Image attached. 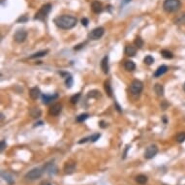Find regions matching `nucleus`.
<instances>
[{"label":"nucleus","instance_id":"obj_1","mask_svg":"<svg viewBox=\"0 0 185 185\" xmlns=\"http://www.w3.org/2000/svg\"><path fill=\"white\" fill-rule=\"evenodd\" d=\"M54 22L58 28L68 30V29H72L73 27H75L77 22H78V20H77V18L73 17V16L62 15L55 18Z\"/></svg>","mask_w":185,"mask_h":185},{"label":"nucleus","instance_id":"obj_2","mask_svg":"<svg viewBox=\"0 0 185 185\" xmlns=\"http://www.w3.org/2000/svg\"><path fill=\"white\" fill-rule=\"evenodd\" d=\"M181 7V2L179 0H165L163 3V8L166 12L173 13L179 10Z\"/></svg>","mask_w":185,"mask_h":185},{"label":"nucleus","instance_id":"obj_3","mask_svg":"<svg viewBox=\"0 0 185 185\" xmlns=\"http://www.w3.org/2000/svg\"><path fill=\"white\" fill-rule=\"evenodd\" d=\"M51 11H52V4H49V3L45 4V5H43V6L41 7V9L36 13L34 18H35V20L44 22V20L47 18V16H49V12H51Z\"/></svg>","mask_w":185,"mask_h":185},{"label":"nucleus","instance_id":"obj_4","mask_svg":"<svg viewBox=\"0 0 185 185\" xmlns=\"http://www.w3.org/2000/svg\"><path fill=\"white\" fill-rule=\"evenodd\" d=\"M144 89V83L139 80H135L132 81L131 85H130V91L132 94L134 95H138Z\"/></svg>","mask_w":185,"mask_h":185},{"label":"nucleus","instance_id":"obj_5","mask_svg":"<svg viewBox=\"0 0 185 185\" xmlns=\"http://www.w3.org/2000/svg\"><path fill=\"white\" fill-rule=\"evenodd\" d=\"M43 173V171L39 168H35L33 170L29 171L27 173L25 174V178L28 180H36V179L40 178Z\"/></svg>","mask_w":185,"mask_h":185},{"label":"nucleus","instance_id":"obj_6","mask_svg":"<svg viewBox=\"0 0 185 185\" xmlns=\"http://www.w3.org/2000/svg\"><path fill=\"white\" fill-rule=\"evenodd\" d=\"M105 33V29L103 27H96L94 28L91 32H89L88 34V39L90 40H99L100 38H102L103 35Z\"/></svg>","mask_w":185,"mask_h":185},{"label":"nucleus","instance_id":"obj_7","mask_svg":"<svg viewBox=\"0 0 185 185\" xmlns=\"http://www.w3.org/2000/svg\"><path fill=\"white\" fill-rule=\"evenodd\" d=\"M158 153V148L156 145H150V146L147 147L144 151V158L145 159H152L153 157H155Z\"/></svg>","mask_w":185,"mask_h":185},{"label":"nucleus","instance_id":"obj_8","mask_svg":"<svg viewBox=\"0 0 185 185\" xmlns=\"http://www.w3.org/2000/svg\"><path fill=\"white\" fill-rule=\"evenodd\" d=\"M26 38H27V32L25 30H22V29L16 31V33L14 34V40L17 43H23L26 40Z\"/></svg>","mask_w":185,"mask_h":185},{"label":"nucleus","instance_id":"obj_9","mask_svg":"<svg viewBox=\"0 0 185 185\" xmlns=\"http://www.w3.org/2000/svg\"><path fill=\"white\" fill-rule=\"evenodd\" d=\"M44 169H45V171H46V173H49V176H54V174L57 173V171H58L57 167L54 163H47L44 167Z\"/></svg>","mask_w":185,"mask_h":185},{"label":"nucleus","instance_id":"obj_10","mask_svg":"<svg viewBox=\"0 0 185 185\" xmlns=\"http://www.w3.org/2000/svg\"><path fill=\"white\" fill-rule=\"evenodd\" d=\"M61 110H62L61 104H58V103H57V104L52 105V107L49 108V115H52V116H57L60 112H61Z\"/></svg>","mask_w":185,"mask_h":185},{"label":"nucleus","instance_id":"obj_11","mask_svg":"<svg viewBox=\"0 0 185 185\" xmlns=\"http://www.w3.org/2000/svg\"><path fill=\"white\" fill-rule=\"evenodd\" d=\"M91 9L95 14H100V13H102L103 11V5L101 2L95 0V1H93L91 3Z\"/></svg>","mask_w":185,"mask_h":185},{"label":"nucleus","instance_id":"obj_12","mask_svg":"<svg viewBox=\"0 0 185 185\" xmlns=\"http://www.w3.org/2000/svg\"><path fill=\"white\" fill-rule=\"evenodd\" d=\"M40 95H41V90L37 86L32 87V88L30 89V91H29V96H30V98L32 100H37L40 97Z\"/></svg>","mask_w":185,"mask_h":185},{"label":"nucleus","instance_id":"obj_13","mask_svg":"<svg viewBox=\"0 0 185 185\" xmlns=\"http://www.w3.org/2000/svg\"><path fill=\"white\" fill-rule=\"evenodd\" d=\"M101 69L104 74L109 73V57L108 56H104L101 60Z\"/></svg>","mask_w":185,"mask_h":185},{"label":"nucleus","instance_id":"obj_14","mask_svg":"<svg viewBox=\"0 0 185 185\" xmlns=\"http://www.w3.org/2000/svg\"><path fill=\"white\" fill-rule=\"evenodd\" d=\"M168 71V66L166 65H161L160 67L157 68V70L155 71L154 74H153V76H154V78H159L162 75H164L166 72Z\"/></svg>","mask_w":185,"mask_h":185},{"label":"nucleus","instance_id":"obj_15","mask_svg":"<svg viewBox=\"0 0 185 185\" xmlns=\"http://www.w3.org/2000/svg\"><path fill=\"white\" fill-rule=\"evenodd\" d=\"M58 98V94L55 93L54 95H47V94H43L42 95V101L44 104H49L51 101H54V99Z\"/></svg>","mask_w":185,"mask_h":185},{"label":"nucleus","instance_id":"obj_16","mask_svg":"<svg viewBox=\"0 0 185 185\" xmlns=\"http://www.w3.org/2000/svg\"><path fill=\"white\" fill-rule=\"evenodd\" d=\"M1 176L9 185H13L15 183V180H14V178H13V176L9 173H7V171H1Z\"/></svg>","mask_w":185,"mask_h":185},{"label":"nucleus","instance_id":"obj_17","mask_svg":"<svg viewBox=\"0 0 185 185\" xmlns=\"http://www.w3.org/2000/svg\"><path fill=\"white\" fill-rule=\"evenodd\" d=\"M137 54V47L134 46H131V45H128L125 47V54L127 56H135V54Z\"/></svg>","mask_w":185,"mask_h":185},{"label":"nucleus","instance_id":"obj_18","mask_svg":"<svg viewBox=\"0 0 185 185\" xmlns=\"http://www.w3.org/2000/svg\"><path fill=\"white\" fill-rule=\"evenodd\" d=\"M76 171V164L75 163H67L64 167V171L65 173L71 174Z\"/></svg>","mask_w":185,"mask_h":185},{"label":"nucleus","instance_id":"obj_19","mask_svg":"<svg viewBox=\"0 0 185 185\" xmlns=\"http://www.w3.org/2000/svg\"><path fill=\"white\" fill-rule=\"evenodd\" d=\"M124 68L128 72H133L136 69V64L132 60H126L125 63H124Z\"/></svg>","mask_w":185,"mask_h":185},{"label":"nucleus","instance_id":"obj_20","mask_svg":"<svg viewBox=\"0 0 185 185\" xmlns=\"http://www.w3.org/2000/svg\"><path fill=\"white\" fill-rule=\"evenodd\" d=\"M29 113H30L31 117H33V118H39L41 116V115H42V110L39 109V108L34 107V108H32V109L30 110Z\"/></svg>","mask_w":185,"mask_h":185},{"label":"nucleus","instance_id":"obj_21","mask_svg":"<svg viewBox=\"0 0 185 185\" xmlns=\"http://www.w3.org/2000/svg\"><path fill=\"white\" fill-rule=\"evenodd\" d=\"M104 87H105V91L107 92V94L109 95L110 97L112 96V84H110V81H106L104 83Z\"/></svg>","mask_w":185,"mask_h":185},{"label":"nucleus","instance_id":"obj_22","mask_svg":"<svg viewBox=\"0 0 185 185\" xmlns=\"http://www.w3.org/2000/svg\"><path fill=\"white\" fill-rule=\"evenodd\" d=\"M154 91L158 96H163L164 95V86L160 83H156L154 85Z\"/></svg>","mask_w":185,"mask_h":185},{"label":"nucleus","instance_id":"obj_23","mask_svg":"<svg viewBox=\"0 0 185 185\" xmlns=\"http://www.w3.org/2000/svg\"><path fill=\"white\" fill-rule=\"evenodd\" d=\"M174 23L176 24H185V12L174 18Z\"/></svg>","mask_w":185,"mask_h":185},{"label":"nucleus","instance_id":"obj_24","mask_svg":"<svg viewBox=\"0 0 185 185\" xmlns=\"http://www.w3.org/2000/svg\"><path fill=\"white\" fill-rule=\"evenodd\" d=\"M136 181L139 184H144L147 182V176H144V174H139V176H136Z\"/></svg>","mask_w":185,"mask_h":185},{"label":"nucleus","instance_id":"obj_25","mask_svg":"<svg viewBox=\"0 0 185 185\" xmlns=\"http://www.w3.org/2000/svg\"><path fill=\"white\" fill-rule=\"evenodd\" d=\"M49 52L47 49H45V51H41V52H35L32 55L30 56L31 59H34V58H38V57H43L45 55H47V54Z\"/></svg>","mask_w":185,"mask_h":185},{"label":"nucleus","instance_id":"obj_26","mask_svg":"<svg viewBox=\"0 0 185 185\" xmlns=\"http://www.w3.org/2000/svg\"><path fill=\"white\" fill-rule=\"evenodd\" d=\"M161 54H162V56L164 58H166V59H171V58L173 57V54L170 51H168V49H163V51H161Z\"/></svg>","mask_w":185,"mask_h":185},{"label":"nucleus","instance_id":"obj_27","mask_svg":"<svg viewBox=\"0 0 185 185\" xmlns=\"http://www.w3.org/2000/svg\"><path fill=\"white\" fill-rule=\"evenodd\" d=\"M88 116L89 115L88 113H81V115H80L79 116H77V122H79V123H81V122H83V121H85L87 118H88Z\"/></svg>","mask_w":185,"mask_h":185},{"label":"nucleus","instance_id":"obj_28","mask_svg":"<svg viewBox=\"0 0 185 185\" xmlns=\"http://www.w3.org/2000/svg\"><path fill=\"white\" fill-rule=\"evenodd\" d=\"M144 42L141 37H137V38L135 39V46L137 47H139V49H142V47H144Z\"/></svg>","mask_w":185,"mask_h":185},{"label":"nucleus","instance_id":"obj_29","mask_svg":"<svg viewBox=\"0 0 185 185\" xmlns=\"http://www.w3.org/2000/svg\"><path fill=\"white\" fill-rule=\"evenodd\" d=\"M176 141L178 142H179V144L185 141V132H181V133H179V134L176 135Z\"/></svg>","mask_w":185,"mask_h":185},{"label":"nucleus","instance_id":"obj_30","mask_svg":"<svg viewBox=\"0 0 185 185\" xmlns=\"http://www.w3.org/2000/svg\"><path fill=\"white\" fill-rule=\"evenodd\" d=\"M65 84H66V86H67L68 88H71V87H72V85H73V78H72V76L68 75L67 77H66Z\"/></svg>","mask_w":185,"mask_h":185},{"label":"nucleus","instance_id":"obj_31","mask_svg":"<svg viewBox=\"0 0 185 185\" xmlns=\"http://www.w3.org/2000/svg\"><path fill=\"white\" fill-rule=\"evenodd\" d=\"M144 62L145 63L146 65H151L153 62H154V58H153L151 55H146L144 59Z\"/></svg>","mask_w":185,"mask_h":185},{"label":"nucleus","instance_id":"obj_32","mask_svg":"<svg viewBox=\"0 0 185 185\" xmlns=\"http://www.w3.org/2000/svg\"><path fill=\"white\" fill-rule=\"evenodd\" d=\"M87 96H88L89 98H97V97L100 96V92L98 90H92L90 92H88Z\"/></svg>","mask_w":185,"mask_h":185},{"label":"nucleus","instance_id":"obj_33","mask_svg":"<svg viewBox=\"0 0 185 185\" xmlns=\"http://www.w3.org/2000/svg\"><path fill=\"white\" fill-rule=\"evenodd\" d=\"M80 97H81V93H77L75 95H73L70 99L71 103H72V104H77V103L79 102V100H80Z\"/></svg>","mask_w":185,"mask_h":185},{"label":"nucleus","instance_id":"obj_34","mask_svg":"<svg viewBox=\"0 0 185 185\" xmlns=\"http://www.w3.org/2000/svg\"><path fill=\"white\" fill-rule=\"evenodd\" d=\"M100 137H101V135H100V134H94V135H92V136L89 137V139H90V142H94L98 141Z\"/></svg>","mask_w":185,"mask_h":185},{"label":"nucleus","instance_id":"obj_35","mask_svg":"<svg viewBox=\"0 0 185 185\" xmlns=\"http://www.w3.org/2000/svg\"><path fill=\"white\" fill-rule=\"evenodd\" d=\"M86 44H87V41L84 42V43H81V44L77 45V46H75V47H74V49H75V51H80V49H83V47L85 46Z\"/></svg>","mask_w":185,"mask_h":185},{"label":"nucleus","instance_id":"obj_36","mask_svg":"<svg viewBox=\"0 0 185 185\" xmlns=\"http://www.w3.org/2000/svg\"><path fill=\"white\" fill-rule=\"evenodd\" d=\"M17 22H27V18H26L25 16H22L20 18H18Z\"/></svg>","mask_w":185,"mask_h":185},{"label":"nucleus","instance_id":"obj_37","mask_svg":"<svg viewBox=\"0 0 185 185\" xmlns=\"http://www.w3.org/2000/svg\"><path fill=\"white\" fill-rule=\"evenodd\" d=\"M6 142L5 141H1V142H0V151H3V150L5 149V147H6Z\"/></svg>","mask_w":185,"mask_h":185},{"label":"nucleus","instance_id":"obj_38","mask_svg":"<svg viewBox=\"0 0 185 185\" xmlns=\"http://www.w3.org/2000/svg\"><path fill=\"white\" fill-rule=\"evenodd\" d=\"M81 24H83V26H85V27H86V26L88 25V22H88V20H87L86 18H81Z\"/></svg>","mask_w":185,"mask_h":185},{"label":"nucleus","instance_id":"obj_39","mask_svg":"<svg viewBox=\"0 0 185 185\" xmlns=\"http://www.w3.org/2000/svg\"><path fill=\"white\" fill-rule=\"evenodd\" d=\"M168 106H169V104L166 101H163L162 102V104H161V108H162V110H166L168 108Z\"/></svg>","mask_w":185,"mask_h":185},{"label":"nucleus","instance_id":"obj_40","mask_svg":"<svg viewBox=\"0 0 185 185\" xmlns=\"http://www.w3.org/2000/svg\"><path fill=\"white\" fill-rule=\"evenodd\" d=\"M99 126H100V127H101V128H106V127H107V124H106L105 121H103V120H102V121H100Z\"/></svg>","mask_w":185,"mask_h":185},{"label":"nucleus","instance_id":"obj_41","mask_svg":"<svg viewBox=\"0 0 185 185\" xmlns=\"http://www.w3.org/2000/svg\"><path fill=\"white\" fill-rule=\"evenodd\" d=\"M87 141H90V139H89V137H87V138H84V139H81L80 142H79V144H83V142H86Z\"/></svg>","mask_w":185,"mask_h":185},{"label":"nucleus","instance_id":"obj_42","mask_svg":"<svg viewBox=\"0 0 185 185\" xmlns=\"http://www.w3.org/2000/svg\"><path fill=\"white\" fill-rule=\"evenodd\" d=\"M129 148H130V147H129V145H127V146H126L125 151H124V154H123V159H125V158H126V155H127V151H128Z\"/></svg>","mask_w":185,"mask_h":185},{"label":"nucleus","instance_id":"obj_43","mask_svg":"<svg viewBox=\"0 0 185 185\" xmlns=\"http://www.w3.org/2000/svg\"><path fill=\"white\" fill-rule=\"evenodd\" d=\"M115 107H116V110H117L119 112H122V110H121V108L119 107V106H118V104H117V103H116V102H115Z\"/></svg>","mask_w":185,"mask_h":185},{"label":"nucleus","instance_id":"obj_44","mask_svg":"<svg viewBox=\"0 0 185 185\" xmlns=\"http://www.w3.org/2000/svg\"><path fill=\"white\" fill-rule=\"evenodd\" d=\"M40 185H52L49 182H47V181H44V182H42V183Z\"/></svg>","mask_w":185,"mask_h":185},{"label":"nucleus","instance_id":"obj_45","mask_svg":"<svg viewBox=\"0 0 185 185\" xmlns=\"http://www.w3.org/2000/svg\"><path fill=\"white\" fill-rule=\"evenodd\" d=\"M130 1H131V0H122V4H127Z\"/></svg>","mask_w":185,"mask_h":185},{"label":"nucleus","instance_id":"obj_46","mask_svg":"<svg viewBox=\"0 0 185 185\" xmlns=\"http://www.w3.org/2000/svg\"><path fill=\"white\" fill-rule=\"evenodd\" d=\"M42 124H43V122H42V121H40V122L36 123V124H35V126H40V125H42Z\"/></svg>","mask_w":185,"mask_h":185},{"label":"nucleus","instance_id":"obj_47","mask_svg":"<svg viewBox=\"0 0 185 185\" xmlns=\"http://www.w3.org/2000/svg\"><path fill=\"white\" fill-rule=\"evenodd\" d=\"M4 119V115L3 113H1V120H3Z\"/></svg>","mask_w":185,"mask_h":185},{"label":"nucleus","instance_id":"obj_48","mask_svg":"<svg viewBox=\"0 0 185 185\" xmlns=\"http://www.w3.org/2000/svg\"><path fill=\"white\" fill-rule=\"evenodd\" d=\"M183 90H184V91H185V83H184V84H183Z\"/></svg>","mask_w":185,"mask_h":185}]
</instances>
